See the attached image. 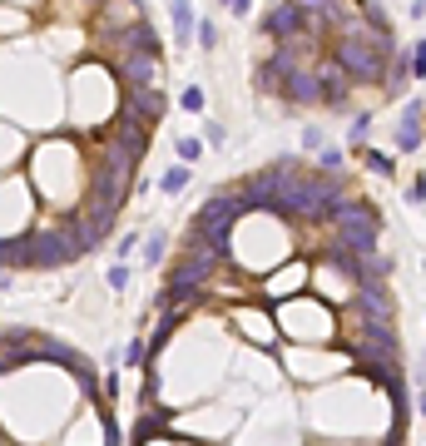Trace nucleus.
<instances>
[{"mask_svg": "<svg viewBox=\"0 0 426 446\" xmlns=\"http://www.w3.org/2000/svg\"><path fill=\"white\" fill-rule=\"evenodd\" d=\"M164 110H169L164 90H124V114H134V119H144V124H159Z\"/></svg>", "mask_w": 426, "mask_h": 446, "instance_id": "423d86ee", "label": "nucleus"}, {"mask_svg": "<svg viewBox=\"0 0 426 446\" xmlns=\"http://www.w3.org/2000/svg\"><path fill=\"white\" fill-rule=\"evenodd\" d=\"M362 15H367V25H372L377 35H382V30H392V25H387V10H382L377 0H362Z\"/></svg>", "mask_w": 426, "mask_h": 446, "instance_id": "a211bd4d", "label": "nucleus"}, {"mask_svg": "<svg viewBox=\"0 0 426 446\" xmlns=\"http://www.w3.org/2000/svg\"><path fill=\"white\" fill-rule=\"evenodd\" d=\"M95 5H105V0H95Z\"/></svg>", "mask_w": 426, "mask_h": 446, "instance_id": "f704fd0d", "label": "nucleus"}, {"mask_svg": "<svg viewBox=\"0 0 426 446\" xmlns=\"http://www.w3.org/2000/svg\"><path fill=\"white\" fill-rule=\"evenodd\" d=\"M303 144H308V149H322V129H318V124H313V129L303 134Z\"/></svg>", "mask_w": 426, "mask_h": 446, "instance_id": "7c9ffc66", "label": "nucleus"}, {"mask_svg": "<svg viewBox=\"0 0 426 446\" xmlns=\"http://www.w3.org/2000/svg\"><path fill=\"white\" fill-rule=\"evenodd\" d=\"M169 15H174V45H189V40H194V30H199L194 5H189V0H174V5H169Z\"/></svg>", "mask_w": 426, "mask_h": 446, "instance_id": "9b49d317", "label": "nucleus"}, {"mask_svg": "<svg viewBox=\"0 0 426 446\" xmlns=\"http://www.w3.org/2000/svg\"><path fill=\"white\" fill-rule=\"evenodd\" d=\"M204 139H209L213 149H218V144H223V139H228V134H223V124H213V119H209V124H204Z\"/></svg>", "mask_w": 426, "mask_h": 446, "instance_id": "bb28decb", "label": "nucleus"}, {"mask_svg": "<svg viewBox=\"0 0 426 446\" xmlns=\"http://www.w3.org/2000/svg\"><path fill=\"white\" fill-rule=\"evenodd\" d=\"M407 199H412V204H426V174L412 179V194H407Z\"/></svg>", "mask_w": 426, "mask_h": 446, "instance_id": "cd10ccee", "label": "nucleus"}, {"mask_svg": "<svg viewBox=\"0 0 426 446\" xmlns=\"http://www.w3.org/2000/svg\"><path fill=\"white\" fill-rule=\"evenodd\" d=\"M119 362H124V367H149L154 357H149V347H144V342H129V347L119 352Z\"/></svg>", "mask_w": 426, "mask_h": 446, "instance_id": "f3484780", "label": "nucleus"}, {"mask_svg": "<svg viewBox=\"0 0 426 446\" xmlns=\"http://www.w3.org/2000/svg\"><path fill=\"white\" fill-rule=\"evenodd\" d=\"M119 75H124V90H154V80H159V55H124V60H119Z\"/></svg>", "mask_w": 426, "mask_h": 446, "instance_id": "39448f33", "label": "nucleus"}, {"mask_svg": "<svg viewBox=\"0 0 426 446\" xmlns=\"http://www.w3.org/2000/svg\"><path fill=\"white\" fill-rule=\"evenodd\" d=\"M114 40H119L124 55H159V35H154V25H144V20H134V25L119 30Z\"/></svg>", "mask_w": 426, "mask_h": 446, "instance_id": "6e6552de", "label": "nucleus"}, {"mask_svg": "<svg viewBox=\"0 0 426 446\" xmlns=\"http://www.w3.org/2000/svg\"><path fill=\"white\" fill-rule=\"evenodd\" d=\"M362 159H367V169H372V174H382V179H392V174H397V164H392L387 154H377V149H362Z\"/></svg>", "mask_w": 426, "mask_h": 446, "instance_id": "dca6fc26", "label": "nucleus"}, {"mask_svg": "<svg viewBox=\"0 0 426 446\" xmlns=\"http://www.w3.org/2000/svg\"><path fill=\"white\" fill-rule=\"evenodd\" d=\"M164 253H169V233H149V238H144V258H149V263H159Z\"/></svg>", "mask_w": 426, "mask_h": 446, "instance_id": "6ab92c4d", "label": "nucleus"}, {"mask_svg": "<svg viewBox=\"0 0 426 446\" xmlns=\"http://www.w3.org/2000/svg\"><path fill=\"white\" fill-rule=\"evenodd\" d=\"M357 323L362 328H392V293L382 288V283H362V293H357Z\"/></svg>", "mask_w": 426, "mask_h": 446, "instance_id": "f03ea898", "label": "nucleus"}, {"mask_svg": "<svg viewBox=\"0 0 426 446\" xmlns=\"http://www.w3.org/2000/svg\"><path fill=\"white\" fill-rule=\"evenodd\" d=\"M303 25H308V15H303V10H298L293 0L273 5V10H268V20H263V30H268V35H273L278 45H283V40H293V35H298Z\"/></svg>", "mask_w": 426, "mask_h": 446, "instance_id": "20e7f679", "label": "nucleus"}, {"mask_svg": "<svg viewBox=\"0 0 426 446\" xmlns=\"http://www.w3.org/2000/svg\"><path fill=\"white\" fill-rule=\"evenodd\" d=\"M223 5H228L233 15H248V5H253V0H223Z\"/></svg>", "mask_w": 426, "mask_h": 446, "instance_id": "2f4dec72", "label": "nucleus"}, {"mask_svg": "<svg viewBox=\"0 0 426 446\" xmlns=\"http://www.w3.org/2000/svg\"><path fill=\"white\" fill-rule=\"evenodd\" d=\"M318 85H322V105H347V90H352V80H347L342 70H322Z\"/></svg>", "mask_w": 426, "mask_h": 446, "instance_id": "f8f14e48", "label": "nucleus"}, {"mask_svg": "<svg viewBox=\"0 0 426 446\" xmlns=\"http://www.w3.org/2000/svg\"><path fill=\"white\" fill-rule=\"evenodd\" d=\"M407 60H412V80H422V75H426V40H417V45H412V55H407Z\"/></svg>", "mask_w": 426, "mask_h": 446, "instance_id": "412c9836", "label": "nucleus"}, {"mask_svg": "<svg viewBox=\"0 0 426 446\" xmlns=\"http://www.w3.org/2000/svg\"><path fill=\"white\" fill-rule=\"evenodd\" d=\"M114 144H124L134 159H144V149H149V124L134 119V114H119V124H114Z\"/></svg>", "mask_w": 426, "mask_h": 446, "instance_id": "1a4fd4ad", "label": "nucleus"}, {"mask_svg": "<svg viewBox=\"0 0 426 446\" xmlns=\"http://www.w3.org/2000/svg\"><path fill=\"white\" fill-rule=\"evenodd\" d=\"M407 80H412V60H407V55L387 60V80H382V85H387V95H402V85H407Z\"/></svg>", "mask_w": 426, "mask_h": 446, "instance_id": "ddd939ff", "label": "nucleus"}, {"mask_svg": "<svg viewBox=\"0 0 426 446\" xmlns=\"http://www.w3.org/2000/svg\"><path fill=\"white\" fill-rule=\"evenodd\" d=\"M134 243H139V233H124V238H119V263L134 253Z\"/></svg>", "mask_w": 426, "mask_h": 446, "instance_id": "c85d7f7f", "label": "nucleus"}, {"mask_svg": "<svg viewBox=\"0 0 426 446\" xmlns=\"http://www.w3.org/2000/svg\"><path fill=\"white\" fill-rule=\"evenodd\" d=\"M179 105H184L189 114H199V110H204V90H199V85H189V90L179 95Z\"/></svg>", "mask_w": 426, "mask_h": 446, "instance_id": "4be33fe9", "label": "nucleus"}, {"mask_svg": "<svg viewBox=\"0 0 426 446\" xmlns=\"http://www.w3.org/2000/svg\"><path fill=\"white\" fill-rule=\"evenodd\" d=\"M278 95L288 100V105H322V85H318V75L313 70H288L283 80H278Z\"/></svg>", "mask_w": 426, "mask_h": 446, "instance_id": "7ed1b4c3", "label": "nucleus"}, {"mask_svg": "<svg viewBox=\"0 0 426 446\" xmlns=\"http://www.w3.org/2000/svg\"><path fill=\"white\" fill-rule=\"evenodd\" d=\"M174 149H179V164H184V169H194V164L204 159V139H179Z\"/></svg>", "mask_w": 426, "mask_h": 446, "instance_id": "2eb2a0df", "label": "nucleus"}, {"mask_svg": "<svg viewBox=\"0 0 426 446\" xmlns=\"http://www.w3.org/2000/svg\"><path fill=\"white\" fill-rule=\"evenodd\" d=\"M332 60H337V70H342L352 85H377V80L387 75V60L377 55L372 30H342L337 45H332Z\"/></svg>", "mask_w": 426, "mask_h": 446, "instance_id": "f257e3e1", "label": "nucleus"}, {"mask_svg": "<svg viewBox=\"0 0 426 446\" xmlns=\"http://www.w3.org/2000/svg\"><path fill=\"white\" fill-rule=\"evenodd\" d=\"M5 288H10V278H5V268H0V293H5Z\"/></svg>", "mask_w": 426, "mask_h": 446, "instance_id": "473e14b6", "label": "nucleus"}, {"mask_svg": "<svg viewBox=\"0 0 426 446\" xmlns=\"http://www.w3.org/2000/svg\"><path fill=\"white\" fill-rule=\"evenodd\" d=\"M342 149H322V174H342Z\"/></svg>", "mask_w": 426, "mask_h": 446, "instance_id": "b1692460", "label": "nucleus"}, {"mask_svg": "<svg viewBox=\"0 0 426 446\" xmlns=\"http://www.w3.org/2000/svg\"><path fill=\"white\" fill-rule=\"evenodd\" d=\"M10 253H15V238H0V268H10Z\"/></svg>", "mask_w": 426, "mask_h": 446, "instance_id": "c756f323", "label": "nucleus"}, {"mask_svg": "<svg viewBox=\"0 0 426 446\" xmlns=\"http://www.w3.org/2000/svg\"><path fill=\"white\" fill-rule=\"evenodd\" d=\"M422 114H426V105H422V100H412V105L402 110V124H397V149H402V154H412V149H417V144L426 139Z\"/></svg>", "mask_w": 426, "mask_h": 446, "instance_id": "9d476101", "label": "nucleus"}, {"mask_svg": "<svg viewBox=\"0 0 426 446\" xmlns=\"http://www.w3.org/2000/svg\"><path fill=\"white\" fill-rule=\"evenodd\" d=\"M293 5H298V10H303V15H308V10H318V15H327V20H332V15H337V10H342V5H337V0H293Z\"/></svg>", "mask_w": 426, "mask_h": 446, "instance_id": "aec40b11", "label": "nucleus"}, {"mask_svg": "<svg viewBox=\"0 0 426 446\" xmlns=\"http://www.w3.org/2000/svg\"><path fill=\"white\" fill-rule=\"evenodd\" d=\"M109 288H114V293L129 288V263H114V268H109Z\"/></svg>", "mask_w": 426, "mask_h": 446, "instance_id": "393cba45", "label": "nucleus"}, {"mask_svg": "<svg viewBox=\"0 0 426 446\" xmlns=\"http://www.w3.org/2000/svg\"><path fill=\"white\" fill-rule=\"evenodd\" d=\"M422 417H426V387H422Z\"/></svg>", "mask_w": 426, "mask_h": 446, "instance_id": "72a5a7b5", "label": "nucleus"}, {"mask_svg": "<svg viewBox=\"0 0 426 446\" xmlns=\"http://www.w3.org/2000/svg\"><path fill=\"white\" fill-rule=\"evenodd\" d=\"M367 129H372V114H357V119H352V139L362 144V139H367Z\"/></svg>", "mask_w": 426, "mask_h": 446, "instance_id": "a878e982", "label": "nucleus"}, {"mask_svg": "<svg viewBox=\"0 0 426 446\" xmlns=\"http://www.w3.org/2000/svg\"><path fill=\"white\" fill-rule=\"evenodd\" d=\"M159 189H164L169 199H174V194H184V189H189V169H184V164H174V169L159 179Z\"/></svg>", "mask_w": 426, "mask_h": 446, "instance_id": "4468645a", "label": "nucleus"}, {"mask_svg": "<svg viewBox=\"0 0 426 446\" xmlns=\"http://www.w3.org/2000/svg\"><path fill=\"white\" fill-rule=\"evenodd\" d=\"M194 40H199L204 50H213V45H218V30H213V20H199V30H194Z\"/></svg>", "mask_w": 426, "mask_h": 446, "instance_id": "5701e85b", "label": "nucleus"}, {"mask_svg": "<svg viewBox=\"0 0 426 446\" xmlns=\"http://www.w3.org/2000/svg\"><path fill=\"white\" fill-rule=\"evenodd\" d=\"M238 214H248L243 194H213L209 204L199 209V223H238Z\"/></svg>", "mask_w": 426, "mask_h": 446, "instance_id": "0eeeda50", "label": "nucleus"}]
</instances>
